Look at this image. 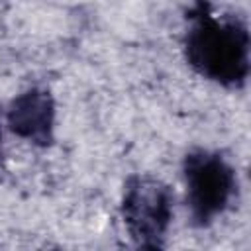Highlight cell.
Here are the masks:
<instances>
[{"mask_svg":"<svg viewBox=\"0 0 251 251\" xmlns=\"http://www.w3.org/2000/svg\"><path fill=\"white\" fill-rule=\"evenodd\" d=\"M186 63L204 78L237 88L249 75V31L235 16L196 4L184 33Z\"/></svg>","mask_w":251,"mask_h":251,"instance_id":"6da1fadb","label":"cell"},{"mask_svg":"<svg viewBox=\"0 0 251 251\" xmlns=\"http://www.w3.org/2000/svg\"><path fill=\"white\" fill-rule=\"evenodd\" d=\"M122 220L133 251H165L173 222V192L153 176L131 175L122 196Z\"/></svg>","mask_w":251,"mask_h":251,"instance_id":"7a4b0ae2","label":"cell"},{"mask_svg":"<svg viewBox=\"0 0 251 251\" xmlns=\"http://www.w3.org/2000/svg\"><path fill=\"white\" fill-rule=\"evenodd\" d=\"M186 206L196 226H208L231 204L237 188L233 167L216 151L192 149L184 155Z\"/></svg>","mask_w":251,"mask_h":251,"instance_id":"3957f363","label":"cell"},{"mask_svg":"<svg viewBox=\"0 0 251 251\" xmlns=\"http://www.w3.org/2000/svg\"><path fill=\"white\" fill-rule=\"evenodd\" d=\"M57 108L49 90L33 86L16 94L6 110V124L14 135L37 147H47L55 139Z\"/></svg>","mask_w":251,"mask_h":251,"instance_id":"277c9868","label":"cell"},{"mask_svg":"<svg viewBox=\"0 0 251 251\" xmlns=\"http://www.w3.org/2000/svg\"><path fill=\"white\" fill-rule=\"evenodd\" d=\"M0 143H2V129H0Z\"/></svg>","mask_w":251,"mask_h":251,"instance_id":"5b68a950","label":"cell"}]
</instances>
